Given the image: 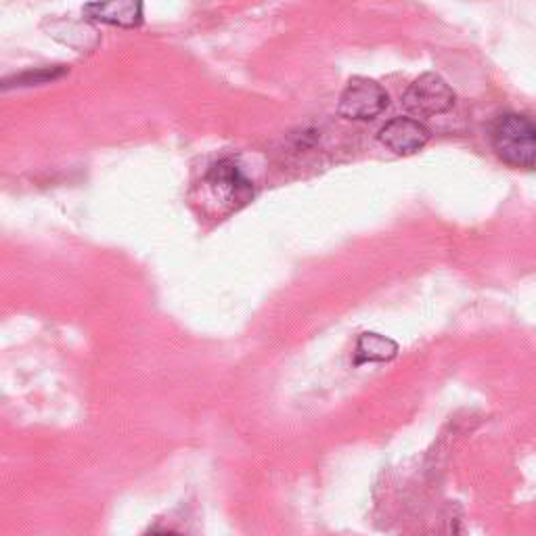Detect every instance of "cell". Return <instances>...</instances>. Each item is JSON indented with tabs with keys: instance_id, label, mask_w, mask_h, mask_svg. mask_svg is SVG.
Instances as JSON below:
<instances>
[{
	"instance_id": "277c9868",
	"label": "cell",
	"mask_w": 536,
	"mask_h": 536,
	"mask_svg": "<svg viewBox=\"0 0 536 536\" xmlns=\"http://www.w3.org/2000/svg\"><path fill=\"white\" fill-rule=\"evenodd\" d=\"M377 139L396 155H413L430 141V130L415 118H394L382 130Z\"/></svg>"
},
{
	"instance_id": "6da1fadb",
	"label": "cell",
	"mask_w": 536,
	"mask_h": 536,
	"mask_svg": "<svg viewBox=\"0 0 536 536\" xmlns=\"http://www.w3.org/2000/svg\"><path fill=\"white\" fill-rule=\"evenodd\" d=\"M499 160L513 168L536 166V120L524 114H505L497 118L490 130Z\"/></svg>"
},
{
	"instance_id": "5b68a950",
	"label": "cell",
	"mask_w": 536,
	"mask_h": 536,
	"mask_svg": "<svg viewBox=\"0 0 536 536\" xmlns=\"http://www.w3.org/2000/svg\"><path fill=\"white\" fill-rule=\"evenodd\" d=\"M206 183L216 195H220L227 204L233 206L245 204V201L254 195L252 183L241 174L239 166L233 160L216 162L206 176Z\"/></svg>"
},
{
	"instance_id": "8992f818",
	"label": "cell",
	"mask_w": 536,
	"mask_h": 536,
	"mask_svg": "<svg viewBox=\"0 0 536 536\" xmlns=\"http://www.w3.org/2000/svg\"><path fill=\"white\" fill-rule=\"evenodd\" d=\"M84 13L97 21L120 28H134L143 21V5L132 0H118V3H93L86 5Z\"/></svg>"
},
{
	"instance_id": "3957f363",
	"label": "cell",
	"mask_w": 536,
	"mask_h": 536,
	"mask_svg": "<svg viewBox=\"0 0 536 536\" xmlns=\"http://www.w3.org/2000/svg\"><path fill=\"white\" fill-rule=\"evenodd\" d=\"M388 105L390 95L382 84L371 78L356 76L348 82L344 93L340 95L338 114L352 122H367L382 116Z\"/></svg>"
},
{
	"instance_id": "ba28073f",
	"label": "cell",
	"mask_w": 536,
	"mask_h": 536,
	"mask_svg": "<svg viewBox=\"0 0 536 536\" xmlns=\"http://www.w3.org/2000/svg\"><path fill=\"white\" fill-rule=\"evenodd\" d=\"M149 536H178V534H174V532H153Z\"/></svg>"
},
{
	"instance_id": "7a4b0ae2",
	"label": "cell",
	"mask_w": 536,
	"mask_h": 536,
	"mask_svg": "<svg viewBox=\"0 0 536 536\" xmlns=\"http://www.w3.org/2000/svg\"><path fill=\"white\" fill-rule=\"evenodd\" d=\"M402 105L415 118H434L453 109L455 93L442 76L428 72L409 84Z\"/></svg>"
},
{
	"instance_id": "52a82bcc",
	"label": "cell",
	"mask_w": 536,
	"mask_h": 536,
	"mask_svg": "<svg viewBox=\"0 0 536 536\" xmlns=\"http://www.w3.org/2000/svg\"><path fill=\"white\" fill-rule=\"evenodd\" d=\"M398 352V346L384 338L379 333H363L359 338V344H356V365L363 363H384L394 359Z\"/></svg>"
}]
</instances>
